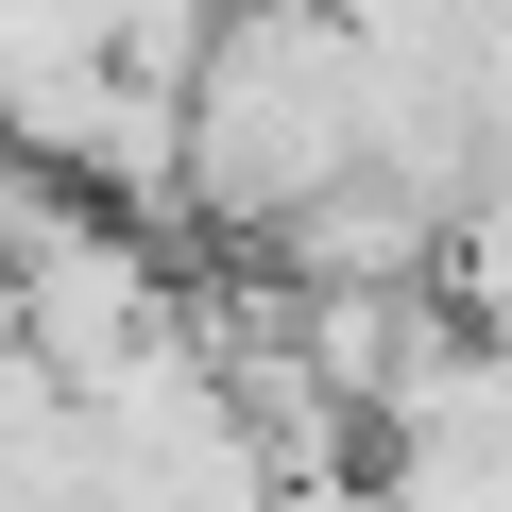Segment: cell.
<instances>
[{
  "mask_svg": "<svg viewBox=\"0 0 512 512\" xmlns=\"http://www.w3.org/2000/svg\"><path fill=\"white\" fill-rule=\"evenodd\" d=\"M274 512H393L376 478H308V495H274Z\"/></svg>",
  "mask_w": 512,
  "mask_h": 512,
  "instance_id": "7a4b0ae2",
  "label": "cell"
},
{
  "mask_svg": "<svg viewBox=\"0 0 512 512\" xmlns=\"http://www.w3.org/2000/svg\"><path fill=\"white\" fill-rule=\"evenodd\" d=\"M171 137H188V222L274 256L291 205L376 171V69L325 0H239V18H205V52L171 86Z\"/></svg>",
  "mask_w": 512,
  "mask_h": 512,
  "instance_id": "6da1fadb",
  "label": "cell"
}]
</instances>
